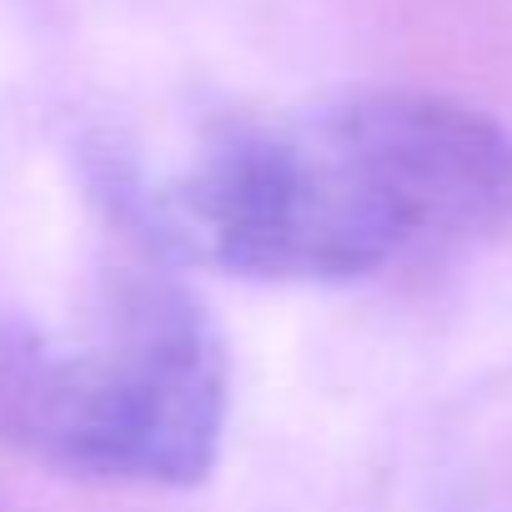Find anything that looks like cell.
<instances>
[{
	"mask_svg": "<svg viewBox=\"0 0 512 512\" xmlns=\"http://www.w3.org/2000/svg\"><path fill=\"white\" fill-rule=\"evenodd\" d=\"M512 221V136L432 91H357L216 126L171 191V226L231 277L357 282L442 262Z\"/></svg>",
	"mask_w": 512,
	"mask_h": 512,
	"instance_id": "cell-1",
	"label": "cell"
},
{
	"mask_svg": "<svg viewBox=\"0 0 512 512\" xmlns=\"http://www.w3.org/2000/svg\"><path fill=\"white\" fill-rule=\"evenodd\" d=\"M226 347L161 272H131L86 342L0 317V442L96 482L196 487L221 452Z\"/></svg>",
	"mask_w": 512,
	"mask_h": 512,
	"instance_id": "cell-2",
	"label": "cell"
}]
</instances>
